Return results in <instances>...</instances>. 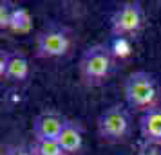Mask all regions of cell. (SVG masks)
<instances>
[{
  "label": "cell",
  "mask_w": 161,
  "mask_h": 155,
  "mask_svg": "<svg viewBox=\"0 0 161 155\" xmlns=\"http://www.w3.org/2000/svg\"><path fill=\"white\" fill-rule=\"evenodd\" d=\"M73 49V33L65 25L53 23L36 36V58L42 59H56L69 54Z\"/></svg>",
  "instance_id": "cell-3"
},
{
  "label": "cell",
  "mask_w": 161,
  "mask_h": 155,
  "mask_svg": "<svg viewBox=\"0 0 161 155\" xmlns=\"http://www.w3.org/2000/svg\"><path fill=\"white\" fill-rule=\"evenodd\" d=\"M98 135L107 142H121L130 133V114L121 105H112L98 117Z\"/></svg>",
  "instance_id": "cell-4"
},
{
  "label": "cell",
  "mask_w": 161,
  "mask_h": 155,
  "mask_svg": "<svg viewBox=\"0 0 161 155\" xmlns=\"http://www.w3.org/2000/svg\"><path fill=\"white\" fill-rule=\"evenodd\" d=\"M31 27H33V16H31L29 9L22 8V6H16L13 18H11L9 31L18 33V34H27L31 31Z\"/></svg>",
  "instance_id": "cell-10"
},
{
  "label": "cell",
  "mask_w": 161,
  "mask_h": 155,
  "mask_svg": "<svg viewBox=\"0 0 161 155\" xmlns=\"http://www.w3.org/2000/svg\"><path fill=\"white\" fill-rule=\"evenodd\" d=\"M31 65L24 52L2 51L0 52V78L9 81H25L29 78Z\"/></svg>",
  "instance_id": "cell-6"
},
{
  "label": "cell",
  "mask_w": 161,
  "mask_h": 155,
  "mask_svg": "<svg viewBox=\"0 0 161 155\" xmlns=\"http://www.w3.org/2000/svg\"><path fill=\"white\" fill-rule=\"evenodd\" d=\"M123 94L130 108L145 114L158 106L159 87L152 74L147 70H136L127 76L123 83Z\"/></svg>",
  "instance_id": "cell-1"
},
{
  "label": "cell",
  "mask_w": 161,
  "mask_h": 155,
  "mask_svg": "<svg viewBox=\"0 0 161 155\" xmlns=\"http://www.w3.org/2000/svg\"><path fill=\"white\" fill-rule=\"evenodd\" d=\"M67 119L54 110H45L38 114L33 121V133L36 141H56Z\"/></svg>",
  "instance_id": "cell-7"
},
{
  "label": "cell",
  "mask_w": 161,
  "mask_h": 155,
  "mask_svg": "<svg viewBox=\"0 0 161 155\" xmlns=\"http://www.w3.org/2000/svg\"><path fill=\"white\" fill-rule=\"evenodd\" d=\"M15 4L9 2V0H4L0 2V27L2 29H9L11 25V18H13V13H15Z\"/></svg>",
  "instance_id": "cell-12"
},
{
  "label": "cell",
  "mask_w": 161,
  "mask_h": 155,
  "mask_svg": "<svg viewBox=\"0 0 161 155\" xmlns=\"http://www.w3.org/2000/svg\"><path fill=\"white\" fill-rule=\"evenodd\" d=\"M33 150L36 155H67L58 141H35Z\"/></svg>",
  "instance_id": "cell-11"
},
{
  "label": "cell",
  "mask_w": 161,
  "mask_h": 155,
  "mask_svg": "<svg viewBox=\"0 0 161 155\" xmlns=\"http://www.w3.org/2000/svg\"><path fill=\"white\" fill-rule=\"evenodd\" d=\"M145 13L139 2H123L110 16V33L116 38L134 36L143 29Z\"/></svg>",
  "instance_id": "cell-5"
},
{
  "label": "cell",
  "mask_w": 161,
  "mask_h": 155,
  "mask_svg": "<svg viewBox=\"0 0 161 155\" xmlns=\"http://www.w3.org/2000/svg\"><path fill=\"white\" fill-rule=\"evenodd\" d=\"M139 132L147 142L161 144V106H156L141 116Z\"/></svg>",
  "instance_id": "cell-9"
},
{
  "label": "cell",
  "mask_w": 161,
  "mask_h": 155,
  "mask_svg": "<svg viewBox=\"0 0 161 155\" xmlns=\"http://www.w3.org/2000/svg\"><path fill=\"white\" fill-rule=\"evenodd\" d=\"M81 81L87 87H100L114 70V56L107 45H92L81 54L78 63Z\"/></svg>",
  "instance_id": "cell-2"
},
{
  "label": "cell",
  "mask_w": 161,
  "mask_h": 155,
  "mask_svg": "<svg viewBox=\"0 0 161 155\" xmlns=\"http://www.w3.org/2000/svg\"><path fill=\"white\" fill-rule=\"evenodd\" d=\"M2 155H36V153H35L33 148H27V146H11Z\"/></svg>",
  "instance_id": "cell-13"
},
{
  "label": "cell",
  "mask_w": 161,
  "mask_h": 155,
  "mask_svg": "<svg viewBox=\"0 0 161 155\" xmlns=\"http://www.w3.org/2000/svg\"><path fill=\"white\" fill-rule=\"evenodd\" d=\"M56 141L67 155H76L83 148V128H81V125L67 119V123L64 125Z\"/></svg>",
  "instance_id": "cell-8"
}]
</instances>
